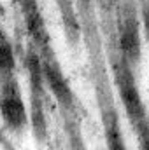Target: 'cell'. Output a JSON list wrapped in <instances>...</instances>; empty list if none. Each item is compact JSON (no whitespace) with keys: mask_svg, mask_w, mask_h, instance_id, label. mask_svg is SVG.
Returning a JSON list of instances; mask_svg holds the SVG:
<instances>
[{"mask_svg":"<svg viewBox=\"0 0 149 150\" xmlns=\"http://www.w3.org/2000/svg\"><path fill=\"white\" fill-rule=\"evenodd\" d=\"M121 47L123 52L128 59H135L139 56V37H137V25L130 18L123 28V37H121Z\"/></svg>","mask_w":149,"mask_h":150,"instance_id":"cell-3","label":"cell"},{"mask_svg":"<svg viewBox=\"0 0 149 150\" xmlns=\"http://www.w3.org/2000/svg\"><path fill=\"white\" fill-rule=\"evenodd\" d=\"M46 77H47L49 86L53 87L54 94H56L65 105H69V103H70V93H69V87H67V84L63 82L62 75L58 74L51 65H46Z\"/></svg>","mask_w":149,"mask_h":150,"instance_id":"cell-4","label":"cell"},{"mask_svg":"<svg viewBox=\"0 0 149 150\" xmlns=\"http://www.w3.org/2000/svg\"><path fill=\"white\" fill-rule=\"evenodd\" d=\"M34 126H35L37 134L44 136V131H46V122H44L42 110H40V107H37V103H34Z\"/></svg>","mask_w":149,"mask_h":150,"instance_id":"cell-7","label":"cell"},{"mask_svg":"<svg viewBox=\"0 0 149 150\" xmlns=\"http://www.w3.org/2000/svg\"><path fill=\"white\" fill-rule=\"evenodd\" d=\"M12 68V52L5 44H0V70H11Z\"/></svg>","mask_w":149,"mask_h":150,"instance_id":"cell-6","label":"cell"},{"mask_svg":"<svg viewBox=\"0 0 149 150\" xmlns=\"http://www.w3.org/2000/svg\"><path fill=\"white\" fill-rule=\"evenodd\" d=\"M139 134H140V143H142V150H149V122L144 120L142 124L137 126Z\"/></svg>","mask_w":149,"mask_h":150,"instance_id":"cell-9","label":"cell"},{"mask_svg":"<svg viewBox=\"0 0 149 150\" xmlns=\"http://www.w3.org/2000/svg\"><path fill=\"white\" fill-rule=\"evenodd\" d=\"M146 26H148V33H149V5L146 7Z\"/></svg>","mask_w":149,"mask_h":150,"instance_id":"cell-10","label":"cell"},{"mask_svg":"<svg viewBox=\"0 0 149 150\" xmlns=\"http://www.w3.org/2000/svg\"><path fill=\"white\" fill-rule=\"evenodd\" d=\"M107 142H109V150H125V143L121 140L117 124L112 119V115H111V119L107 120Z\"/></svg>","mask_w":149,"mask_h":150,"instance_id":"cell-5","label":"cell"},{"mask_svg":"<svg viewBox=\"0 0 149 150\" xmlns=\"http://www.w3.org/2000/svg\"><path fill=\"white\" fill-rule=\"evenodd\" d=\"M28 67H30V74H32V82L35 86V89H40V65H39L37 58H30L28 61Z\"/></svg>","mask_w":149,"mask_h":150,"instance_id":"cell-8","label":"cell"},{"mask_svg":"<svg viewBox=\"0 0 149 150\" xmlns=\"http://www.w3.org/2000/svg\"><path fill=\"white\" fill-rule=\"evenodd\" d=\"M117 84H119V91H121V98L125 101L126 112L130 115L133 126L137 127L139 124H142L148 119H146V113H144V107H142L140 96H139V93L135 89L132 74H130V70H128V67L125 63H121L117 67Z\"/></svg>","mask_w":149,"mask_h":150,"instance_id":"cell-1","label":"cell"},{"mask_svg":"<svg viewBox=\"0 0 149 150\" xmlns=\"http://www.w3.org/2000/svg\"><path fill=\"white\" fill-rule=\"evenodd\" d=\"M2 113L7 120L9 126L12 127H21L25 124V108L23 103L16 96H5L2 100Z\"/></svg>","mask_w":149,"mask_h":150,"instance_id":"cell-2","label":"cell"}]
</instances>
